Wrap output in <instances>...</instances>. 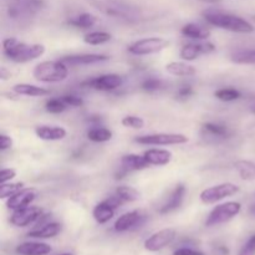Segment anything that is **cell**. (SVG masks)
<instances>
[{
    "mask_svg": "<svg viewBox=\"0 0 255 255\" xmlns=\"http://www.w3.org/2000/svg\"><path fill=\"white\" fill-rule=\"evenodd\" d=\"M202 15L208 24L228 31L239 32V34H249L254 31V26L248 20L231 12L222 11L218 9H207L202 12Z\"/></svg>",
    "mask_w": 255,
    "mask_h": 255,
    "instance_id": "6da1fadb",
    "label": "cell"
},
{
    "mask_svg": "<svg viewBox=\"0 0 255 255\" xmlns=\"http://www.w3.org/2000/svg\"><path fill=\"white\" fill-rule=\"evenodd\" d=\"M2 51L11 61L24 64L42 56L45 46L41 44H26L15 37H7L2 41Z\"/></svg>",
    "mask_w": 255,
    "mask_h": 255,
    "instance_id": "7a4b0ae2",
    "label": "cell"
},
{
    "mask_svg": "<svg viewBox=\"0 0 255 255\" xmlns=\"http://www.w3.org/2000/svg\"><path fill=\"white\" fill-rule=\"evenodd\" d=\"M32 76L40 82H61L69 76V67L65 62L44 61L35 66Z\"/></svg>",
    "mask_w": 255,
    "mask_h": 255,
    "instance_id": "3957f363",
    "label": "cell"
},
{
    "mask_svg": "<svg viewBox=\"0 0 255 255\" xmlns=\"http://www.w3.org/2000/svg\"><path fill=\"white\" fill-rule=\"evenodd\" d=\"M169 46L168 40L163 37H146V39L137 40L128 46V52L137 56H146L163 51Z\"/></svg>",
    "mask_w": 255,
    "mask_h": 255,
    "instance_id": "277c9868",
    "label": "cell"
},
{
    "mask_svg": "<svg viewBox=\"0 0 255 255\" xmlns=\"http://www.w3.org/2000/svg\"><path fill=\"white\" fill-rule=\"evenodd\" d=\"M242 211V204L238 202H227V203L219 204L207 217L206 226L214 227L218 224L227 223L232 221L236 216H238Z\"/></svg>",
    "mask_w": 255,
    "mask_h": 255,
    "instance_id": "5b68a950",
    "label": "cell"
},
{
    "mask_svg": "<svg viewBox=\"0 0 255 255\" xmlns=\"http://www.w3.org/2000/svg\"><path fill=\"white\" fill-rule=\"evenodd\" d=\"M7 5V15L11 19H24L41 9V0H4Z\"/></svg>",
    "mask_w": 255,
    "mask_h": 255,
    "instance_id": "8992f818",
    "label": "cell"
},
{
    "mask_svg": "<svg viewBox=\"0 0 255 255\" xmlns=\"http://www.w3.org/2000/svg\"><path fill=\"white\" fill-rule=\"evenodd\" d=\"M134 141L139 144L169 146V144H184L189 141V138L182 133H153L138 136L134 138Z\"/></svg>",
    "mask_w": 255,
    "mask_h": 255,
    "instance_id": "52a82bcc",
    "label": "cell"
},
{
    "mask_svg": "<svg viewBox=\"0 0 255 255\" xmlns=\"http://www.w3.org/2000/svg\"><path fill=\"white\" fill-rule=\"evenodd\" d=\"M239 192V187L234 183H222L209 187L201 193V201L204 204H214L219 201L234 196Z\"/></svg>",
    "mask_w": 255,
    "mask_h": 255,
    "instance_id": "ba28073f",
    "label": "cell"
},
{
    "mask_svg": "<svg viewBox=\"0 0 255 255\" xmlns=\"http://www.w3.org/2000/svg\"><path fill=\"white\" fill-rule=\"evenodd\" d=\"M124 80L117 74H107L101 75L99 77H94L91 80L82 82V86H86L89 89L96 90V91H114L122 86Z\"/></svg>",
    "mask_w": 255,
    "mask_h": 255,
    "instance_id": "9c48e42d",
    "label": "cell"
},
{
    "mask_svg": "<svg viewBox=\"0 0 255 255\" xmlns=\"http://www.w3.org/2000/svg\"><path fill=\"white\" fill-rule=\"evenodd\" d=\"M177 232L173 228H166L157 233L152 234L149 238L144 242V249L148 252H159L172 244V242L176 239Z\"/></svg>",
    "mask_w": 255,
    "mask_h": 255,
    "instance_id": "30bf717a",
    "label": "cell"
},
{
    "mask_svg": "<svg viewBox=\"0 0 255 255\" xmlns=\"http://www.w3.org/2000/svg\"><path fill=\"white\" fill-rule=\"evenodd\" d=\"M42 209L39 207L27 206L25 208H20L14 211L10 217V223L15 227H27L30 224L36 223L42 216Z\"/></svg>",
    "mask_w": 255,
    "mask_h": 255,
    "instance_id": "8fae6325",
    "label": "cell"
},
{
    "mask_svg": "<svg viewBox=\"0 0 255 255\" xmlns=\"http://www.w3.org/2000/svg\"><path fill=\"white\" fill-rule=\"evenodd\" d=\"M216 50V45L206 40H198L196 42H189L184 45L181 50V57L184 61H193L201 55L211 54Z\"/></svg>",
    "mask_w": 255,
    "mask_h": 255,
    "instance_id": "7c38bea8",
    "label": "cell"
},
{
    "mask_svg": "<svg viewBox=\"0 0 255 255\" xmlns=\"http://www.w3.org/2000/svg\"><path fill=\"white\" fill-rule=\"evenodd\" d=\"M146 222V216L139 211L127 212L122 214L115 223V231L116 232H127L133 231V229L141 228L142 224Z\"/></svg>",
    "mask_w": 255,
    "mask_h": 255,
    "instance_id": "4fadbf2b",
    "label": "cell"
},
{
    "mask_svg": "<svg viewBox=\"0 0 255 255\" xmlns=\"http://www.w3.org/2000/svg\"><path fill=\"white\" fill-rule=\"evenodd\" d=\"M39 192L35 188H22L21 191L17 192L12 197L7 198L6 206L9 209L16 211V209L25 208V207L30 206L32 202L36 199Z\"/></svg>",
    "mask_w": 255,
    "mask_h": 255,
    "instance_id": "5bb4252c",
    "label": "cell"
},
{
    "mask_svg": "<svg viewBox=\"0 0 255 255\" xmlns=\"http://www.w3.org/2000/svg\"><path fill=\"white\" fill-rule=\"evenodd\" d=\"M151 166L149 162L147 161L144 156H139V154H126L121 158V173L126 174L127 172L131 171H142V169H146Z\"/></svg>",
    "mask_w": 255,
    "mask_h": 255,
    "instance_id": "9a60e30c",
    "label": "cell"
},
{
    "mask_svg": "<svg viewBox=\"0 0 255 255\" xmlns=\"http://www.w3.org/2000/svg\"><path fill=\"white\" fill-rule=\"evenodd\" d=\"M109 56L101 54H81V55H71V56L62 57L61 61L70 66H77V65H94L99 62L107 61Z\"/></svg>",
    "mask_w": 255,
    "mask_h": 255,
    "instance_id": "2e32d148",
    "label": "cell"
},
{
    "mask_svg": "<svg viewBox=\"0 0 255 255\" xmlns=\"http://www.w3.org/2000/svg\"><path fill=\"white\" fill-rule=\"evenodd\" d=\"M186 192H187L186 187H184L183 184H178V186L173 189V192H172L169 198L166 201V203L159 208V213L168 214L171 213V212L178 209L179 207L182 206V203H183Z\"/></svg>",
    "mask_w": 255,
    "mask_h": 255,
    "instance_id": "e0dca14e",
    "label": "cell"
},
{
    "mask_svg": "<svg viewBox=\"0 0 255 255\" xmlns=\"http://www.w3.org/2000/svg\"><path fill=\"white\" fill-rule=\"evenodd\" d=\"M35 134L44 141H60V139H64L66 137L67 132L64 127L41 125V126H37L35 128Z\"/></svg>",
    "mask_w": 255,
    "mask_h": 255,
    "instance_id": "ac0fdd59",
    "label": "cell"
},
{
    "mask_svg": "<svg viewBox=\"0 0 255 255\" xmlns=\"http://www.w3.org/2000/svg\"><path fill=\"white\" fill-rule=\"evenodd\" d=\"M61 232V226L56 222H49V223L41 224L27 233V237L36 239H49L54 238Z\"/></svg>",
    "mask_w": 255,
    "mask_h": 255,
    "instance_id": "d6986e66",
    "label": "cell"
},
{
    "mask_svg": "<svg viewBox=\"0 0 255 255\" xmlns=\"http://www.w3.org/2000/svg\"><path fill=\"white\" fill-rule=\"evenodd\" d=\"M51 252V247L45 243L26 242L16 247V253L19 255H46Z\"/></svg>",
    "mask_w": 255,
    "mask_h": 255,
    "instance_id": "ffe728a7",
    "label": "cell"
},
{
    "mask_svg": "<svg viewBox=\"0 0 255 255\" xmlns=\"http://www.w3.org/2000/svg\"><path fill=\"white\" fill-rule=\"evenodd\" d=\"M115 211H116V208L106 199V201H102L101 203H99L95 207L94 212H92V216H94L95 221L97 223L105 224L114 218Z\"/></svg>",
    "mask_w": 255,
    "mask_h": 255,
    "instance_id": "44dd1931",
    "label": "cell"
},
{
    "mask_svg": "<svg viewBox=\"0 0 255 255\" xmlns=\"http://www.w3.org/2000/svg\"><path fill=\"white\" fill-rule=\"evenodd\" d=\"M104 10L107 14L122 17V19H133L136 16V11L133 7L122 4V2H107Z\"/></svg>",
    "mask_w": 255,
    "mask_h": 255,
    "instance_id": "7402d4cb",
    "label": "cell"
},
{
    "mask_svg": "<svg viewBox=\"0 0 255 255\" xmlns=\"http://www.w3.org/2000/svg\"><path fill=\"white\" fill-rule=\"evenodd\" d=\"M143 156L151 166H166L172 159V153L167 149H148L144 152Z\"/></svg>",
    "mask_w": 255,
    "mask_h": 255,
    "instance_id": "603a6c76",
    "label": "cell"
},
{
    "mask_svg": "<svg viewBox=\"0 0 255 255\" xmlns=\"http://www.w3.org/2000/svg\"><path fill=\"white\" fill-rule=\"evenodd\" d=\"M166 71L168 72L169 75H173V76H178V77H191L197 74L196 67L181 61H173L167 64Z\"/></svg>",
    "mask_w": 255,
    "mask_h": 255,
    "instance_id": "cb8c5ba5",
    "label": "cell"
},
{
    "mask_svg": "<svg viewBox=\"0 0 255 255\" xmlns=\"http://www.w3.org/2000/svg\"><path fill=\"white\" fill-rule=\"evenodd\" d=\"M182 35H184L186 37L193 40H207L211 36V31L207 27L202 26V25L196 24V22H189L186 24L181 30Z\"/></svg>",
    "mask_w": 255,
    "mask_h": 255,
    "instance_id": "d4e9b609",
    "label": "cell"
},
{
    "mask_svg": "<svg viewBox=\"0 0 255 255\" xmlns=\"http://www.w3.org/2000/svg\"><path fill=\"white\" fill-rule=\"evenodd\" d=\"M14 92L21 96H30V97H42L47 96L50 91L44 87H39L36 85H30V84H16L12 87Z\"/></svg>",
    "mask_w": 255,
    "mask_h": 255,
    "instance_id": "484cf974",
    "label": "cell"
},
{
    "mask_svg": "<svg viewBox=\"0 0 255 255\" xmlns=\"http://www.w3.org/2000/svg\"><path fill=\"white\" fill-rule=\"evenodd\" d=\"M236 169L243 181L255 179V162L242 159V161L236 162Z\"/></svg>",
    "mask_w": 255,
    "mask_h": 255,
    "instance_id": "4316f807",
    "label": "cell"
},
{
    "mask_svg": "<svg viewBox=\"0 0 255 255\" xmlns=\"http://www.w3.org/2000/svg\"><path fill=\"white\" fill-rule=\"evenodd\" d=\"M97 22V17L94 14L90 12H82V14L77 15V16L72 17L69 20V24L79 29H89L92 27Z\"/></svg>",
    "mask_w": 255,
    "mask_h": 255,
    "instance_id": "83f0119b",
    "label": "cell"
},
{
    "mask_svg": "<svg viewBox=\"0 0 255 255\" xmlns=\"http://www.w3.org/2000/svg\"><path fill=\"white\" fill-rule=\"evenodd\" d=\"M87 138L92 142H107L112 138V132L106 127H94L87 132Z\"/></svg>",
    "mask_w": 255,
    "mask_h": 255,
    "instance_id": "f1b7e54d",
    "label": "cell"
},
{
    "mask_svg": "<svg viewBox=\"0 0 255 255\" xmlns=\"http://www.w3.org/2000/svg\"><path fill=\"white\" fill-rule=\"evenodd\" d=\"M231 59L234 64L253 65L255 64V50H238L232 54Z\"/></svg>",
    "mask_w": 255,
    "mask_h": 255,
    "instance_id": "f546056e",
    "label": "cell"
},
{
    "mask_svg": "<svg viewBox=\"0 0 255 255\" xmlns=\"http://www.w3.org/2000/svg\"><path fill=\"white\" fill-rule=\"evenodd\" d=\"M204 132L208 136L216 137V138H227L229 136V131L227 126L221 124H214V122H209L203 126Z\"/></svg>",
    "mask_w": 255,
    "mask_h": 255,
    "instance_id": "4dcf8cb0",
    "label": "cell"
},
{
    "mask_svg": "<svg viewBox=\"0 0 255 255\" xmlns=\"http://www.w3.org/2000/svg\"><path fill=\"white\" fill-rule=\"evenodd\" d=\"M112 39V35L105 31H94L85 35L84 41L89 45H102L109 42Z\"/></svg>",
    "mask_w": 255,
    "mask_h": 255,
    "instance_id": "1f68e13d",
    "label": "cell"
},
{
    "mask_svg": "<svg viewBox=\"0 0 255 255\" xmlns=\"http://www.w3.org/2000/svg\"><path fill=\"white\" fill-rule=\"evenodd\" d=\"M116 194L125 202V203H126V202H134L137 201V199H139V197H141V194H139V192L137 191L136 188L128 186L117 187Z\"/></svg>",
    "mask_w": 255,
    "mask_h": 255,
    "instance_id": "d6a6232c",
    "label": "cell"
},
{
    "mask_svg": "<svg viewBox=\"0 0 255 255\" xmlns=\"http://www.w3.org/2000/svg\"><path fill=\"white\" fill-rule=\"evenodd\" d=\"M216 97L221 101L224 102H231V101H236V100L241 99L242 94L238 91L237 89H233V87H224V89L217 90L214 92Z\"/></svg>",
    "mask_w": 255,
    "mask_h": 255,
    "instance_id": "836d02e7",
    "label": "cell"
},
{
    "mask_svg": "<svg viewBox=\"0 0 255 255\" xmlns=\"http://www.w3.org/2000/svg\"><path fill=\"white\" fill-rule=\"evenodd\" d=\"M24 188V183L22 182H16V183H2L0 186V198L6 199L12 197L14 194H16L17 192H20Z\"/></svg>",
    "mask_w": 255,
    "mask_h": 255,
    "instance_id": "e575fe53",
    "label": "cell"
},
{
    "mask_svg": "<svg viewBox=\"0 0 255 255\" xmlns=\"http://www.w3.org/2000/svg\"><path fill=\"white\" fill-rule=\"evenodd\" d=\"M67 105L62 101V99H52L49 100L45 105V110L50 114H60L66 110Z\"/></svg>",
    "mask_w": 255,
    "mask_h": 255,
    "instance_id": "d590c367",
    "label": "cell"
},
{
    "mask_svg": "<svg viewBox=\"0 0 255 255\" xmlns=\"http://www.w3.org/2000/svg\"><path fill=\"white\" fill-rule=\"evenodd\" d=\"M122 125L125 127H128V128L133 129H141L144 127V121L143 119L137 116H126L122 119Z\"/></svg>",
    "mask_w": 255,
    "mask_h": 255,
    "instance_id": "8d00e7d4",
    "label": "cell"
},
{
    "mask_svg": "<svg viewBox=\"0 0 255 255\" xmlns=\"http://www.w3.org/2000/svg\"><path fill=\"white\" fill-rule=\"evenodd\" d=\"M142 89L144 91H148V92H154V91H158L163 87V81L159 79H154V77H151V79H146L143 82H142Z\"/></svg>",
    "mask_w": 255,
    "mask_h": 255,
    "instance_id": "74e56055",
    "label": "cell"
},
{
    "mask_svg": "<svg viewBox=\"0 0 255 255\" xmlns=\"http://www.w3.org/2000/svg\"><path fill=\"white\" fill-rule=\"evenodd\" d=\"M62 101L67 105V106L71 107H80L84 105V100L79 96H74V95H65L61 97Z\"/></svg>",
    "mask_w": 255,
    "mask_h": 255,
    "instance_id": "f35d334b",
    "label": "cell"
},
{
    "mask_svg": "<svg viewBox=\"0 0 255 255\" xmlns=\"http://www.w3.org/2000/svg\"><path fill=\"white\" fill-rule=\"evenodd\" d=\"M239 255H255V234L248 239L242 251L239 252Z\"/></svg>",
    "mask_w": 255,
    "mask_h": 255,
    "instance_id": "ab89813d",
    "label": "cell"
},
{
    "mask_svg": "<svg viewBox=\"0 0 255 255\" xmlns=\"http://www.w3.org/2000/svg\"><path fill=\"white\" fill-rule=\"evenodd\" d=\"M16 177V171L14 168H2L0 172V183H7Z\"/></svg>",
    "mask_w": 255,
    "mask_h": 255,
    "instance_id": "60d3db41",
    "label": "cell"
},
{
    "mask_svg": "<svg viewBox=\"0 0 255 255\" xmlns=\"http://www.w3.org/2000/svg\"><path fill=\"white\" fill-rule=\"evenodd\" d=\"M12 147V139L11 137L7 136V134L1 133L0 134V149L1 151H6Z\"/></svg>",
    "mask_w": 255,
    "mask_h": 255,
    "instance_id": "b9f144b4",
    "label": "cell"
},
{
    "mask_svg": "<svg viewBox=\"0 0 255 255\" xmlns=\"http://www.w3.org/2000/svg\"><path fill=\"white\" fill-rule=\"evenodd\" d=\"M193 95V89L191 86H184L179 89V91L177 92V97L179 100H187Z\"/></svg>",
    "mask_w": 255,
    "mask_h": 255,
    "instance_id": "7bdbcfd3",
    "label": "cell"
},
{
    "mask_svg": "<svg viewBox=\"0 0 255 255\" xmlns=\"http://www.w3.org/2000/svg\"><path fill=\"white\" fill-rule=\"evenodd\" d=\"M173 255H204V253L192 248H179L173 252Z\"/></svg>",
    "mask_w": 255,
    "mask_h": 255,
    "instance_id": "ee69618b",
    "label": "cell"
},
{
    "mask_svg": "<svg viewBox=\"0 0 255 255\" xmlns=\"http://www.w3.org/2000/svg\"><path fill=\"white\" fill-rule=\"evenodd\" d=\"M251 213L253 214V216H255V204H254V206H252V208H251Z\"/></svg>",
    "mask_w": 255,
    "mask_h": 255,
    "instance_id": "f6af8a7d",
    "label": "cell"
},
{
    "mask_svg": "<svg viewBox=\"0 0 255 255\" xmlns=\"http://www.w3.org/2000/svg\"><path fill=\"white\" fill-rule=\"evenodd\" d=\"M60 255H74L72 253H64V254H60Z\"/></svg>",
    "mask_w": 255,
    "mask_h": 255,
    "instance_id": "bcb514c9",
    "label": "cell"
},
{
    "mask_svg": "<svg viewBox=\"0 0 255 255\" xmlns=\"http://www.w3.org/2000/svg\"><path fill=\"white\" fill-rule=\"evenodd\" d=\"M253 20H254V21H255V15H254V16H253Z\"/></svg>",
    "mask_w": 255,
    "mask_h": 255,
    "instance_id": "7dc6e473",
    "label": "cell"
},
{
    "mask_svg": "<svg viewBox=\"0 0 255 255\" xmlns=\"http://www.w3.org/2000/svg\"><path fill=\"white\" fill-rule=\"evenodd\" d=\"M254 112H255V111H254Z\"/></svg>",
    "mask_w": 255,
    "mask_h": 255,
    "instance_id": "c3c4849f",
    "label": "cell"
}]
</instances>
